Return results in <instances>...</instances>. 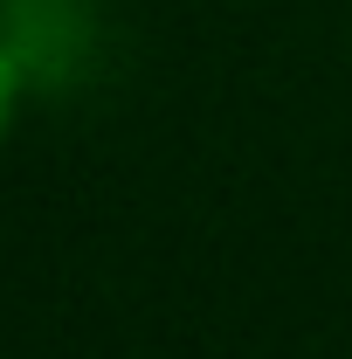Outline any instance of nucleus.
Returning a JSON list of instances; mask_svg holds the SVG:
<instances>
[{"label":"nucleus","instance_id":"f257e3e1","mask_svg":"<svg viewBox=\"0 0 352 359\" xmlns=\"http://www.w3.org/2000/svg\"><path fill=\"white\" fill-rule=\"evenodd\" d=\"M28 90H35V62H28V48H14L7 35H0V152H7V138L21 132Z\"/></svg>","mask_w":352,"mask_h":359}]
</instances>
